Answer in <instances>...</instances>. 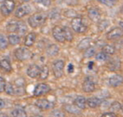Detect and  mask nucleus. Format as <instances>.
Listing matches in <instances>:
<instances>
[{
    "label": "nucleus",
    "mask_w": 123,
    "mask_h": 117,
    "mask_svg": "<svg viewBox=\"0 0 123 117\" xmlns=\"http://www.w3.org/2000/svg\"><path fill=\"white\" fill-rule=\"evenodd\" d=\"M63 31H64V35L65 41H72L74 40V33H73L72 29L67 26H65V27H63Z\"/></svg>",
    "instance_id": "nucleus-23"
},
{
    "label": "nucleus",
    "mask_w": 123,
    "mask_h": 117,
    "mask_svg": "<svg viewBox=\"0 0 123 117\" xmlns=\"http://www.w3.org/2000/svg\"><path fill=\"white\" fill-rule=\"evenodd\" d=\"M51 116L52 117H65V114L64 112H63L62 111H60L59 109H55L53 110L51 112Z\"/></svg>",
    "instance_id": "nucleus-38"
},
{
    "label": "nucleus",
    "mask_w": 123,
    "mask_h": 117,
    "mask_svg": "<svg viewBox=\"0 0 123 117\" xmlns=\"http://www.w3.org/2000/svg\"><path fill=\"white\" fill-rule=\"evenodd\" d=\"M5 106H6V102L5 101L0 98V110L3 109V108H5Z\"/></svg>",
    "instance_id": "nucleus-44"
},
{
    "label": "nucleus",
    "mask_w": 123,
    "mask_h": 117,
    "mask_svg": "<svg viewBox=\"0 0 123 117\" xmlns=\"http://www.w3.org/2000/svg\"><path fill=\"white\" fill-rule=\"evenodd\" d=\"M14 55L19 61H25L32 57V53L28 48L20 47L17 48L14 52Z\"/></svg>",
    "instance_id": "nucleus-4"
},
{
    "label": "nucleus",
    "mask_w": 123,
    "mask_h": 117,
    "mask_svg": "<svg viewBox=\"0 0 123 117\" xmlns=\"http://www.w3.org/2000/svg\"><path fill=\"white\" fill-rule=\"evenodd\" d=\"M102 51L104 53H105L106 55H112L115 54L116 52V48L114 46L112 45H109V44H106V45L102 47Z\"/></svg>",
    "instance_id": "nucleus-24"
},
{
    "label": "nucleus",
    "mask_w": 123,
    "mask_h": 117,
    "mask_svg": "<svg viewBox=\"0 0 123 117\" xmlns=\"http://www.w3.org/2000/svg\"><path fill=\"white\" fill-rule=\"evenodd\" d=\"M109 25V22L108 21V20H99V29L100 31H103L106 29Z\"/></svg>",
    "instance_id": "nucleus-37"
},
{
    "label": "nucleus",
    "mask_w": 123,
    "mask_h": 117,
    "mask_svg": "<svg viewBox=\"0 0 123 117\" xmlns=\"http://www.w3.org/2000/svg\"><path fill=\"white\" fill-rule=\"evenodd\" d=\"M91 42H92V39L91 37H85L79 41V43L78 44V49L80 51H85L91 47Z\"/></svg>",
    "instance_id": "nucleus-17"
},
{
    "label": "nucleus",
    "mask_w": 123,
    "mask_h": 117,
    "mask_svg": "<svg viewBox=\"0 0 123 117\" xmlns=\"http://www.w3.org/2000/svg\"><path fill=\"white\" fill-rule=\"evenodd\" d=\"M121 109H122V104H121L119 102H117V101L112 102L111 105H110V106H109L110 111L113 112V113L119 111Z\"/></svg>",
    "instance_id": "nucleus-30"
},
{
    "label": "nucleus",
    "mask_w": 123,
    "mask_h": 117,
    "mask_svg": "<svg viewBox=\"0 0 123 117\" xmlns=\"http://www.w3.org/2000/svg\"><path fill=\"white\" fill-rule=\"evenodd\" d=\"M49 76V68L47 65L43 66L40 68V72H39V78L41 80H46Z\"/></svg>",
    "instance_id": "nucleus-26"
},
{
    "label": "nucleus",
    "mask_w": 123,
    "mask_h": 117,
    "mask_svg": "<svg viewBox=\"0 0 123 117\" xmlns=\"http://www.w3.org/2000/svg\"><path fill=\"white\" fill-rule=\"evenodd\" d=\"M66 3L69 6H76L78 4V0H66Z\"/></svg>",
    "instance_id": "nucleus-42"
},
{
    "label": "nucleus",
    "mask_w": 123,
    "mask_h": 117,
    "mask_svg": "<svg viewBox=\"0 0 123 117\" xmlns=\"http://www.w3.org/2000/svg\"><path fill=\"white\" fill-rule=\"evenodd\" d=\"M16 7V3L13 0H3L0 7V12L3 16H8L14 11Z\"/></svg>",
    "instance_id": "nucleus-3"
},
{
    "label": "nucleus",
    "mask_w": 123,
    "mask_h": 117,
    "mask_svg": "<svg viewBox=\"0 0 123 117\" xmlns=\"http://www.w3.org/2000/svg\"><path fill=\"white\" fill-rule=\"evenodd\" d=\"M50 91H51V87L49 85L45 83H39L34 88V95L35 97H40L42 95L47 94Z\"/></svg>",
    "instance_id": "nucleus-7"
},
{
    "label": "nucleus",
    "mask_w": 123,
    "mask_h": 117,
    "mask_svg": "<svg viewBox=\"0 0 123 117\" xmlns=\"http://www.w3.org/2000/svg\"><path fill=\"white\" fill-rule=\"evenodd\" d=\"M99 3H100L103 5L108 7H112L116 6V4L118 3V0H97Z\"/></svg>",
    "instance_id": "nucleus-31"
},
{
    "label": "nucleus",
    "mask_w": 123,
    "mask_h": 117,
    "mask_svg": "<svg viewBox=\"0 0 123 117\" xmlns=\"http://www.w3.org/2000/svg\"><path fill=\"white\" fill-rule=\"evenodd\" d=\"M0 117H9V116H8L7 114H4V113H0Z\"/></svg>",
    "instance_id": "nucleus-46"
},
{
    "label": "nucleus",
    "mask_w": 123,
    "mask_h": 117,
    "mask_svg": "<svg viewBox=\"0 0 123 117\" xmlns=\"http://www.w3.org/2000/svg\"><path fill=\"white\" fill-rule=\"evenodd\" d=\"M74 104L80 110H84L86 107V99L84 96H78L74 99Z\"/></svg>",
    "instance_id": "nucleus-16"
},
{
    "label": "nucleus",
    "mask_w": 123,
    "mask_h": 117,
    "mask_svg": "<svg viewBox=\"0 0 123 117\" xmlns=\"http://www.w3.org/2000/svg\"><path fill=\"white\" fill-rule=\"evenodd\" d=\"M108 84L112 87H118L123 85V76L120 74L112 75L108 79Z\"/></svg>",
    "instance_id": "nucleus-12"
},
{
    "label": "nucleus",
    "mask_w": 123,
    "mask_h": 117,
    "mask_svg": "<svg viewBox=\"0 0 123 117\" xmlns=\"http://www.w3.org/2000/svg\"><path fill=\"white\" fill-rule=\"evenodd\" d=\"M16 29H17V21L12 20L9 23H7V32L15 33V32H16Z\"/></svg>",
    "instance_id": "nucleus-29"
},
{
    "label": "nucleus",
    "mask_w": 123,
    "mask_h": 117,
    "mask_svg": "<svg viewBox=\"0 0 123 117\" xmlns=\"http://www.w3.org/2000/svg\"><path fill=\"white\" fill-rule=\"evenodd\" d=\"M4 91L8 95H15V93H14V85H12L11 83H6Z\"/></svg>",
    "instance_id": "nucleus-35"
},
{
    "label": "nucleus",
    "mask_w": 123,
    "mask_h": 117,
    "mask_svg": "<svg viewBox=\"0 0 123 117\" xmlns=\"http://www.w3.org/2000/svg\"><path fill=\"white\" fill-rule=\"evenodd\" d=\"M0 68L3 70L4 72H10L12 70V67L10 61L7 58H3V59L0 60Z\"/></svg>",
    "instance_id": "nucleus-20"
},
{
    "label": "nucleus",
    "mask_w": 123,
    "mask_h": 117,
    "mask_svg": "<svg viewBox=\"0 0 123 117\" xmlns=\"http://www.w3.org/2000/svg\"><path fill=\"white\" fill-rule=\"evenodd\" d=\"M8 43L11 44L12 46H16L20 42V37L16 33H11L7 37Z\"/></svg>",
    "instance_id": "nucleus-21"
},
{
    "label": "nucleus",
    "mask_w": 123,
    "mask_h": 117,
    "mask_svg": "<svg viewBox=\"0 0 123 117\" xmlns=\"http://www.w3.org/2000/svg\"><path fill=\"white\" fill-rule=\"evenodd\" d=\"M0 1H1V0H0Z\"/></svg>",
    "instance_id": "nucleus-53"
},
{
    "label": "nucleus",
    "mask_w": 123,
    "mask_h": 117,
    "mask_svg": "<svg viewBox=\"0 0 123 117\" xmlns=\"http://www.w3.org/2000/svg\"><path fill=\"white\" fill-rule=\"evenodd\" d=\"M47 18V15L45 12H36L29 17L28 22L31 28L36 29L43 25Z\"/></svg>",
    "instance_id": "nucleus-1"
},
{
    "label": "nucleus",
    "mask_w": 123,
    "mask_h": 117,
    "mask_svg": "<svg viewBox=\"0 0 123 117\" xmlns=\"http://www.w3.org/2000/svg\"><path fill=\"white\" fill-rule=\"evenodd\" d=\"M72 30L78 33H84L87 31V25L85 24L84 19L82 16H76L71 20Z\"/></svg>",
    "instance_id": "nucleus-2"
},
{
    "label": "nucleus",
    "mask_w": 123,
    "mask_h": 117,
    "mask_svg": "<svg viewBox=\"0 0 123 117\" xmlns=\"http://www.w3.org/2000/svg\"><path fill=\"white\" fill-rule=\"evenodd\" d=\"M74 66L72 64H69L68 66V72L69 73H72L74 72Z\"/></svg>",
    "instance_id": "nucleus-45"
},
{
    "label": "nucleus",
    "mask_w": 123,
    "mask_h": 117,
    "mask_svg": "<svg viewBox=\"0 0 123 117\" xmlns=\"http://www.w3.org/2000/svg\"><path fill=\"white\" fill-rule=\"evenodd\" d=\"M119 25H120V28L123 30V22L122 21H120L119 22Z\"/></svg>",
    "instance_id": "nucleus-47"
},
{
    "label": "nucleus",
    "mask_w": 123,
    "mask_h": 117,
    "mask_svg": "<svg viewBox=\"0 0 123 117\" xmlns=\"http://www.w3.org/2000/svg\"><path fill=\"white\" fill-rule=\"evenodd\" d=\"M64 109L67 112L74 115H79L81 113V110L78 107H77L74 104H66L64 106Z\"/></svg>",
    "instance_id": "nucleus-22"
},
{
    "label": "nucleus",
    "mask_w": 123,
    "mask_h": 117,
    "mask_svg": "<svg viewBox=\"0 0 123 117\" xmlns=\"http://www.w3.org/2000/svg\"><path fill=\"white\" fill-rule=\"evenodd\" d=\"M37 34L35 33H30L26 35L25 38V46L27 47H32L36 41Z\"/></svg>",
    "instance_id": "nucleus-18"
},
{
    "label": "nucleus",
    "mask_w": 123,
    "mask_h": 117,
    "mask_svg": "<svg viewBox=\"0 0 123 117\" xmlns=\"http://www.w3.org/2000/svg\"><path fill=\"white\" fill-rule=\"evenodd\" d=\"M35 106L38 108L39 110H49L53 107L54 104L49 100L43 99H38L35 102Z\"/></svg>",
    "instance_id": "nucleus-13"
},
{
    "label": "nucleus",
    "mask_w": 123,
    "mask_h": 117,
    "mask_svg": "<svg viewBox=\"0 0 123 117\" xmlns=\"http://www.w3.org/2000/svg\"><path fill=\"white\" fill-rule=\"evenodd\" d=\"M94 55H95V49L93 47H90L89 48H87L86 50H85L84 52V57L85 58H91Z\"/></svg>",
    "instance_id": "nucleus-33"
},
{
    "label": "nucleus",
    "mask_w": 123,
    "mask_h": 117,
    "mask_svg": "<svg viewBox=\"0 0 123 117\" xmlns=\"http://www.w3.org/2000/svg\"><path fill=\"white\" fill-rule=\"evenodd\" d=\"M52 36L55 39V41H57L58 42L63 43L65 41L63 28H61L60 26L56 25L52 29Z\"/></svg>",
    "instance_id": "nucleus-11"
},
{
    "label": "nucleus",
    "mask_w": 123,
    "mask_h": 117,
    "mask_svg": "<svg viewBox=\"0 0 123 117\" xmlns=\"http://www.w3.org/2000/svg\"><path fill=\"white\" fill-rule=\"evenodd\" d=\"M82 89L86 93H91V92L95 91V83L91 77L87 76L86 78H85L82 83Z\"/></svg>",
    "instance_id": "nucleus-10"
},
{
    "label": "nucleus",
    "mask_w": 123,
    "mask_h": 117,
    "mask_svg": "<svg viewBox=\"0 0 123 117\" xmlns=\"http://www.w3.org/2000/svg\"><path fill=\"white\" fill-rule=\"evenodd\" d=\"M123 37V30L120 27H115L109 30L106 34V38L109 41H115Z\"/></svg>",
    "instance_id": "nucleus-6"
},
{
    "label": "nucleus",
    "mask_w": 123,
    "mask_h": 117,
    "mask_svg": "<svg viewBox=\"0 0 123 117\" xmlns=\"http://www.w3.org/2000/svg\"><path fill=\"white\" fill-rule=\"evenodd\" d=\"M64 62L62 59H58L54 62L52 65L53 74L56 78H60L63 76L64 71Z\"/></svg>",
    "instance_id": "nucleus-5"
},
{
    "label": "nucleus",
    "mask_w": 123,
    "mask_h": 117,
    "mask_svg": "<svg viewBox=\"0 0 123 117\" xmlns=\"http://www.w3.org/2000/svg\"><path fill=\"white\" fill-rule=\"evenodd\" d=\"M6 85V81L4 80V78H3L2 76H0V93L4 91V88Z\"/></svg>",
    "instance_id": "nucleus-40"
},
{
    "label": "nucleus",
    "mask_w": 123,
    "mask_h": 117,
    "mask_svg": "<svg viewBox=\"0 0 123 117\" xmlns=\"http://www.w3.org/2000/svg\"><path fill=\"white\" fill-rule=\"evenodd\" d=\"M87 16L91 21L99 22L100 20L101 14L99 10L95 7H91L87 10Z\"/></svg>",
    "instance_id": "nucleus-9"
},
{
    "label": "nucleus",
    "mask_w": 123,
    "mask_h": 117,
    "mask_svg": "<svg viewBox=\"0 0 123 117\" xmlns=\"http://www.w3.org/2000/svg\"><path fill=\"white\" fill-rule=\"evenodd\" d=\"M95 59L99 62H105L108 59V55L104 53L103 51L95 54Z\"/></svg>",
    "instance_id": "nucleus-36"
},
{
    "label": "nucleus",
    "mask_w": 123,
    "mask_h": 117,
    "mask_svg": "<svg viewBox=\"0 0 123 117\" xmlns=\"http://www.w3.org/2000/svg\"><path fill=\"white\" fill-rule=\"evenodd\" d=\"M37 3L45 7H49L51 4V0H36Z\"/></svg>",
    "instance_id": "nucleus-39"
},
{
    "label": "nucleus",
    "mask_w": 123,
    "mask_h": 117,
    "mask_svg": "<svg viewBox=\"0 0 123 117\" xmlns=\"http://www.w3.org/2000/svg\"><path fill=\"white\" fill-rule=\"evenodd\" d=\"M120 12L123 15V5H122V7H121V8H120Z\"/></svg>",
    "instance_id": "nucleus-48"
},
{
    "label": "nucleus",
    "mask_w": 123,
    "mask_h": 117,
    "mask_svg": "<svg viewBox=\"0 0 123 117\" xmlns=\"http://www.w3.org/2000/svg\"><path fill=\"white\" fill-rule=\"evenodd\" d=\"M22 1H24V2H29V1H30V0H22Z\"/></svg>",
    "instance_id": "nucleus-51"
},
{
    "label": "nucleus",
    "mask_w": 123,
    "mask_h": 117,
    "mask_svg": "<svg viewBox=\"0 0 123 117\" xmlns=\"http://www.w3.org/2000/svg\"><path fill=\"white\" fill-rule=\"evenodd\" d=\"M91 65H94V64H93L92 62L91 63ZM89 68H90V69H91V68H92V67H91V65H89Z\"/></svg>",
    "instance_id": "nucleus-50"
},
{
    "label": "nucleus",
    "mask_w": 123,
    "mask_h": 117,
    "mask_svg": "<svg viewBox=\"0 0 123 117\" xmlns=\"http://www.w3.org/2000/svg\"><path fill=\"white\" fill-rule=\"evenodd\" d=\"M30 117H42L41 116H38V115H34V116H32Z\"/></svg>",
    "instance_id": "nucleus-49"
},
{
    "label": "nucleus",
    "mask_w": 123,
    "mask_h": 117,
    "mask_svg": "<svg viewBox=\"0 0 123 117\" xmlns=\"http://www.w3.org/2000/svg\"><path fill=\"white\" fill-rule=\"evenodd\" d=\"M12 115L13 117H27V113L25 110L21 108H16L12 111Z\"/></svg>",
    "instance_id": "nucleus-27"
},
{
    "label": "nucleus",
    "mask_w": 123,
    "mask_h": 117,
    "mask_svg": "<svg viewBox=\"0 0 123 117\" xmlns=\"http://www.w3.org/2000/svg\"><path fill=\"white\" fill-rule=\"evenodd\" d=\"M31 10H32V8H31L30 4H28V3L22 4V5L19 6L17 7V9L16 10L15 15L17 18H22V17H24V16L30 14Z\"/></svg>",
    "instance_id": "nucleus-8"
},
{
    "label": "nucleus",
    "mask_w": 123,
    "mask_h": 117,
    "mask_svg": "<svg viewBox=\"0 0 123 117\" xmlns=\"http://www.w3.org/2000/svg\"><path fill=\"white\" fill-rule=\"evenodd\" d=\"M7 46H8L7 37L5 35L0 33V51H3V50L7 49Z\"/></svg>",
    "instance_id": "nucleus-28"
},
{
    "label": "nucleus",
    "mask_w": 123,
    "mask_h": 117,
    "mask_svg": "<svg viewBox=\"0 0 123 117\" xmlns=\"http://www.w3.org/2000/svg\"><path fill=\"white\" fill-rule=\"evenodd\" d=\"M59 12H56V11H54L53 10V12H51V13L50 14V18L51 19V20H55V19H58L59 17Z\"/></svg>",
    "instance_id": "nucleus-41"
},
{
    "label": "nucleus",
    "mask_w": 123,
    "mask_h": 117,
    "mask_svg": "<svg viewBox=\"0 0 123 117\" xmlns=\"http://www.w3.org/2000/svg\"><path fill=\"white\" fill-rule=\"evenodd\" d=\"M64 16L67 18H71V19H74V17L78 16V12H77L75 10H73V9H67L65 10L64 12Z\"/></svg>",
    "instance_id": "nucleus-32"
},
{
    "label": "nucleus",
    "mask_w": 123,
    "mask_h": 117,
    "mask_svg": "<svg viewBox=\"0 0 123 117\" xmlns=\"http://www.w3.org/2000/svg\"><path fill=\"white\" fill-rule=\"evenodd\" d=\"M103 99L98 97H91L86 99V105L91 108H96L100 106Z\"/></svg>",
    "instance_id": "nucleus-15"
},
{
    "label": "nucleus",
    "mask_w": 123,
    "mask_h": 117,
    "mask_svg": "<svg viewBox=\"0 0 123 117\" xmlns=\"http://www.w3.org/2000/svg\"><path fill=\"white\" fill-rule=\"evenodd\" d=\"M122 111H123V105H122Z\"/></svg>",
    "instance_id": "nucleus-52"
},
{
    "label": "nucleus",
    "mask_w": 123,
    "mask_h": 117,
    "mask_svg": "<svg viewBox=\"0 0 123 117\" xmlns=\"http://www.w3.org/2000/svg\"><path fill=\"white\" fill-rule=\"evenodd\" d=\"M28 28H27L26 24L24 21H17V29L16 33H18L20 35H24L27 33Z\"/></svg>",
    "instance_id": "nucleus-25"
},
{
    "label": "nucleus",
    "mask_w": 123,
    "mask_h": 117,
    "mask_svg": "<svg viewBox=\"0 0 123 117\" xmlns=\"http://www.w3.org/2000/svg\"><path fill=\"white\" fill-rule=\"evenodd\" d=\"M40 67L37 64H31L27 69V75L31 78H37L39 76Z\"/></svg>",
    "instance_id": "nucleus-14"
},
{
    "label": "nucleus",
    "mask_w": 123,
    "mask_h": 117,
    "mask_svg": "<svg viewBox=\"0 0 123 117\" xmlns=\"http://www.w3.org/2000/svg\"><path fill=\"white\" fill-rule=\"evenodd\" d=\"M121 68V62L118 59H114L112 62H110L109 64V68L111 70H117Z\"/></svg>",
    "instance_id": "nucleus-34"
},
{
    "label": "nucleus",
    "mask_w": 123,
    "mask_h": 117,
    "mask_svg": "<svg viewBox=\"0 0 123 117\" xmlns=\"http://www.w3.org/2000/svg\"><path fill=\"white\" fill-rule=\"evenodd\" d=\"M101 117H117L115 113H113V112H105V113H104L102 115Z\"/></svg>",
    "instance_id": "nucleus-43"
},
{
    "label": "nucleus",
    "mask_w": 123,
    "mask_h": 117,
    "mask_svg": "<svg viewBox=\"0 0 123 117\" xmlns=\"http://www.w3.org/2000/svg\"><path fill=\"white\" fill-rule=\"evenodd\" d=\"M59 51H60V47L56 44H51L47 48V54L50 57L56 56L59 54Z\"/></svg>",
    "instance_id": "nucleus-19"
}]
</instances>
